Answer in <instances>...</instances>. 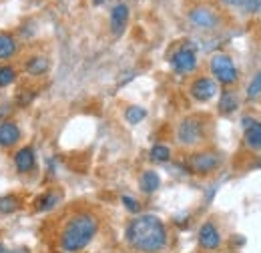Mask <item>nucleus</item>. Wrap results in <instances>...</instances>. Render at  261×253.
<instances>
[{
  "label": "nucleus",
  "mask_w": 261,
  "mask_h": 253,
  "mask_svg": "<svg viewBox=\"0 0 261 253\" xmlns=\"http://www.w3.org/2000/svg\"><path fill=\"white\" fill-rule=\"evenodd\" d=\"M127 241L139 251H161L167 243V229L157 215H139L127 227Z\"/></svg>",
  "instance_id": "f257e3e1"
},
{
  "label": "nucleus",
  "mask_w": 261,
  "mask_h": 253,
  "mask_svg": "<svg viewBox=\"0 0 261 253\" xmlns=\"http://www.w3.org/2000/svg\"><path fill=\"white\" fill-rule=\"evenodd\" d=\"M95 233H97V219L93 215H89V213L74 215L66 223L65 231L61 235V245L65 251H81L91 243Z\"/></svg>",
  "instance_id": "f03ea898"
},
{
  "label": "nucleus",
  "mask_w": 261,
  "mask_h": 253,
  "mask_svg": "<svg viewBox=\"0 0 261 253\" xmlns=\"http://www.w3.org/2000/svg\"><path fill=\"white\" fill-rule=\"evenodd\" d=\"M211 70H213L215 79L223 85H231V83L237 81V68H235V64L227 55H221V53L215 55L211 59Z\"/></svg>",
  "instance_id": "7ed1b4c3"
},
{
  "label": "nucleus",
  "mask_w": 261,
  "mask_h": 253,
  "mask_svg": "<svg viewBox=\"0 0 261 253\" xmlns=\"http://www.w3.org/2000/svg\"><path fill=\"white\" fill-rule=\"evenodd\" d=\"M173 68L179 72V74H187V72H193L197 68V57L191 48H181L173 55L171 59Z\"/></svg>",
  "instance_id": "20e7f679"
},
{
  "label": "nucleus",
  "mask_w": 261,
  "mask_h": 253,
  "mask_svg": "<svg viewBox=\"0 0 261 253\" xmlns=\"http://www.w3.org/2000/svg\"><path fill=\"white\" fill-rule=\"evenodd\" d=\"M191 95H193L195 100L207 103V100H211L213 96L217 95V85H215L213 79L201 77V79H197L195 83H193V87H191Z\"/></svg>",
  "instance_id": "39448f33"
},
{
  "label": "nucleus",
  "mask_w": 261,
  "mask_h": 253,
  "mask_svg": "<svg viewBox=\"0 0 261 253\" xmlns=\"http://www.w3.org/2000/svg\"><path fill=\"white\" fill-rule=\"evenodd\" d=\"M199 245L203 249H217L221 245V235L213 223H205L199 229Z\"/></svg>",
  "instance_id": "423d86ee"
},
{
  "label": "nucleus",
  "mask_w": 261,
  "mask_h": 253,
  "mask_svg": "<svg viewBox=\"0 0 261 253\" xmlns=\"http://www.w3.org/2000/svg\"><path fill=\"white\" fill-rule=\"evenodd\" d=\"M201 139V123L195 119H187L179 127V141L183 145H195Z\"/></svg>",
  "instance_id": "0eeeda50"
},
{
  "label": "nucleus",
  "mask_w": 261,
  "mask_h": 253,
  "mask_svg": "<svg viewBox=\"0 0 261 253\" xmlns=\"http://www.w3.org/2000/svg\"><path fill=\"white\" fill-rule=\"evenodd\" d=\"M189 20L195 24V27H201V29H213L217 24V16L213 10L205 8V6H199V8H193L189 12Z\"/></svg>",
  "instance_id": "6e6552de"
},
{
  "label": "nucleus",
  "mask_w": 261,
  "mask_h": 253,
  "mask_svg": "<svg viewBox=\"0 0 261 253\" xmlns=\"http://www.w3.org/2000/svg\"><path fill=\"white\" fill-rule=\"evenodd\" d=\"M219 159L215 157L213 153H197L189 159V167L195 171V173H209L217 167Z\"/></svg>",
  "instance_id": "1a4fd4ad"
},
{
  "label": "nucleus",
  "mask_w": 261,
  "mask_h": 253,
  "mask_svg": "<svg viewBox=\"0 0 261 253\" xmlns=\"http://www.w3.org/2000/svg\"><path fill=\"white\" fill-rule=\"evenodd\" d=\"M36 165V157H34V151L31 147H22L16 151L14 155V167L18 173H31Z\"/></svg>",
  "instance_id": "9d476101"
},
{
  "label": "nucleus",
  "mask_w": 261,
  "mask_h": 253,
  "mask_svg": "<svg viewBox=\"0 0 261 253\" xmlns=\"http://www.w3.org/2000/svg\"><path fill=\"white\" fill-rule=\"evenodd\" d=\"M20 141V129L16 123L4 121L0 123V147H14Z\"/></svg>",
  "instance_id": "9b49d317"
},
{
  "label": "nucleus",
  "mask_w": 261,
  "mask_h": 253,
  "mask_svg": "<svg viewBox=\"0 0 261 253\" xmlns=\"http://www.w3.org/2000/svg\"><path fill=\"white\" fill-rule=\"evenodd\" d=\"M127 20H129V8L127 4H117L111 12V29H113V34H121L127 27Z\"/></svg>",
  "instance_id": "f8f14e48"
},
{
  "label": "nucleus",
  "mask_w": 261,
  "mask_h": 253,
  "mask_svg": "<svg viewBox=\"0 0 261 253\" xmlns=\"http://www.w3.org/2000/svg\"><path fill=\"white\" fill-rule=\"evenodd\" d=\"M16 40L10 36V34H0V59L6 61L10 57L16 55Z\"/></svg>",
  "instance_id": "ddd939ff"
},
{
  "label": "nucleus",
  "mask_w": 261,
  "mask_h": 253,
  "mask_svg": "<svg viewBox=\"0 0 261 253\" xmlns=\"http://www.w3.org/2000/svg\"><path fill=\"white\" fill-rule=\"evenodd\" d=\"M161 185V179H159V173L155 171H145L143 177H141V189L145 193H155Z\"/></svg>",
  "instance_id": "4468645a"
},
{
  "label": "nucleus",
  "mask_w": 261,
  "mask_h": 253,
  "mask_svg": "<svg viewBox=\"0 0 261 253\" xmlns=\"http://www.w3.org/2000/svg\"><path fill=\"white\" fill-rule=\"evenodd\" d=\"M48 70V59L44 57H31L27 61V72L29 74H34V77H40Z\"/></svg>",
  "instance_id": "2eb2a0df"
},
{
  "label": "nucleus",
  "mask_w": 261,
  "mask_h": 253,
  "mask_svg": "<svg viewBox=\"0 0 261 253\" xmlns=\"http://www.w3.org/2000/svg\"><path fill=\"white\" fill-rule=\"evenodd\" d=\"M20 209V199L16 195H4L0 197V213L8 215V213H14Z\"/></svg>",
  "instance_id": "dca6fc26"
},
{
  "label": "nucleus",
  "mask_w": 261,
  "mask_h": 253,
  "mask_svg": "<svg viewBox=\"0 0 261 253\" xmlns=\"http://www.w3.org/2000/svg\"><path fill=\"white\" fill-rule=\"evenodd\" d=\"M225 4L233 6V8H239V10H245V12H257L261 10V0H223Z\"/></svg>",
  "instance_id": "f3484780"
},
{
  "label": "nucleus",
  "mask_w": 261,
  "mask_h": 253,
  "mask_svg": "<svg viewBox=\"0 0 261 253\" xmlns=\"http://www.w3.org/2000/svg\"><path fill=\"white\" fill-rule=\"evenodd\" d=\"M245 141L251 147H261V123H253L245 129Z\"/></svg>",
  "instance_id": "a211bd4d"
},
{
  "label": "nucleus",
  "mask_w": 261,
  "mask_h": 253,
  "mask_svg": "<svg viewBox=\"0 0 261 253\" xmlns=\"http://www.w3.org/2000/svg\"><path fill=\"white\" fill-rule=\"evenodd\" d=\"M219 109H221V113H225V115L233 113V111L237 109V98H235V95L225 91V93L221 95V100H219Z\"/></svg>",
  "instance_id": "6ab92c4d"
},
{
  "label": "nucleus",
  "mask_w": 261,
  "mask_h": 253,
  "mask_svg": "<svg viewBox=\"0 0 261 253\" xmlns=\"http://www.w3.org/2000/svg\"><path fill=\"white\" fill-rule=\"evenodd\" d=\"M145 117H147V111H145L143 107H129V109L125 111V119H127V123H130V125L141 123Z\"/></svg>",
  "instance_id": "aec40b11"
},
{
  "label": "nucleus",
  "mask_w": 261,
  "mask_h": 253,
  "mask_svg": "<svg viewBox=\"0 0 261 253\" xmlns=\"http://www.w3.org/2000/svg\"><path fill=\"white\" fill-rule=\"evenodd\" d=\"M57 201H59V197H57L55 193H44V195L36 201V209H38V211H48V209H53V207L57 205Z\"/></svg>",
  "instance_id": "412c9836"
},
{
  "label": "nucleus",
  "mask_w": 261,
  "mask_h": 253,
  "mask_svg": "<svg viewBox=\"0 0 261 253\" xmlns=\"http://www.w3.org/2000/svg\"><path fill=\"white\" fill-rule=\"evenodd\" d=\"M16 81V70L12 66H0V87H8Z\"/></svg>",
  "instance_id": "4be33fe9"
},
{
  "label": "nucleus",
  "mask_w": 261,
  "mask_h": 253,
  "mask_svg": "<svg viewBox=\"0 0 261 253\" xmlns=\"http://www.w3.org/2000/svg\"><path fill=\"white\" fill-rule=\"evenodd\" d=\"M151 159H153V161H157V163H165V161H169V159H171V151H169V147H165V145H155V147L151 149Z\"/></svg>",
  "instance_id": "5701e85b"
},
{
  "label": "nucleus",
  "mask_w": 261,
  "mask_h": 253,
  "mask_svg": "<svg viewBox=\"0 0 261 253\" xmlns=\"http://www.w3.org/2000/svg\"><path fill=\"white\" fill-rule=\"evenodd\" d=\"M259 95H261V70L253 77V81L247 87V98L253 100V98H257Z\"/></svg>",
  "instance_id": "b1692460"
},
{
  "label": "nucleus",
  "mask_w": 261,
  "mask_h": 253,
  "mask_svg": "<svg viewBox=\"0 0 261 253\" xmlns=\"http://www.w3.org/2000/svg\"><path fill=\"white\" fill-rule=\"evenodd\" d=\"M123 205L129 209L130 213H137V211H139V201L129 197V195H123Z\"/></svg>",
  "instance_id": "393cba45"
},
{
  "label": "nucleus",
  "mask_w": 261,
  "mask_h": 253,
  "mask_svg": "<svg viewBox=\"0 0 261 253\" xmlns=\"http://www.w3.org/2000/svg\"><path fill=\"white\" fill-rule=\"evenodd\" d=\"M93 2H95V4H97V6H98V4H102V0H93Z\"/></svg>",
  "instance_id": "a878e982"
},
{
  "label": "nucleus",
  "mask_w": 261,
  "mask_h": 253,
  "mask_svg": "<svg viewBox=\"0 0 261 253\" xmlns=\"http://www.w3.org/2000/svg\"><path fill=\"white\" fill-rule=\"evenodd\" d=\"M0 253H4V247H2V243H0Z\"/></svg>",
  "instance_id": "bb28decb"
}]
</instances>
